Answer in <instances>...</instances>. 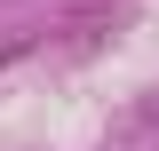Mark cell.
<instances>
[{"mask_svg": "<svg viewBox=\"0 0 159 151\" xmlns=\"http://www.w3.org/2000/svg\"><path fill=\"white\" fill-rule=\"evenodd\" d=\"M143 119H151V127H159V103H143Z\"/></svg>", "mask_w": 159, "mask_h": 151, "instance_id": "6da1fadb", "label": "cell"}]
</instances>
